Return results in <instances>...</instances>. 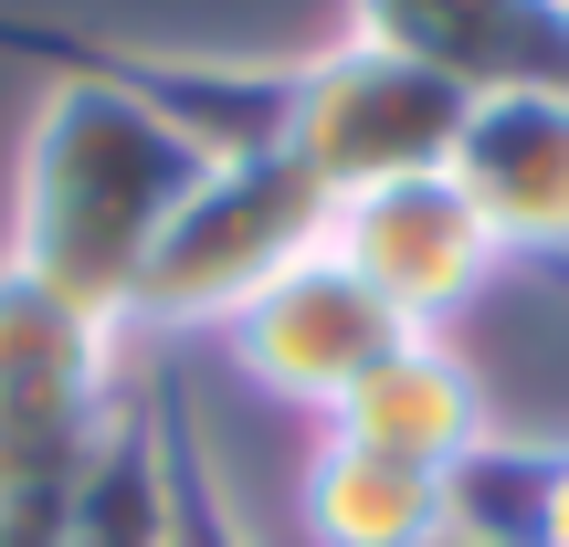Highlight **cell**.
Segmentation results:
<instances>
[{
	"mask_svg": "<svg viewBox=\"0 0 569 547\" xmlns=\"http://www.w3.org/2000/svg\"><path fill=\"white\" fill-rule=\"evenodd\" d=\"M201 148H180L138 95L96 74H53L32 138H21V190H11V274H32L42 295L84 305V316L127 326L159 232L180 222V201L201 190Z\"/></svg>",
	"mask_w": 569,
	"mask_h": 547,
	"instance_id": "1",
	"label": "cell"
},
{
	"mask_svg": "<svg viewBox=\"0 0 569 547\" xmlns=\"http://www.w3.org/2000/svg\"><path fill=\"white\" fill-rule=\"evenodd\" d=\"M127 326L0 264V547H63L74 485L127 401Z\"/></svg>",
	"mask_w": 569,
	"mask_h": 547,
	"instance_id": "2",
	"label": "cell"
},
{
	"mask_svg": "<svg viewBox=\"0 0 569 547\" xmlns=\"http://www.w3.org/2000/svg\"><path fill=\"white\" fill-rule=\"evenodd\" d=\"M327 211L338 201L284 148L274 159L201 169V190L180 201V222L159 232L138 295H127V337H222L284 264H306L327 243Z\"/></svg>",
	"mask_w": 569,
	"mask_h": 547,
	"instance_id": "3",
	"label": "cell"
},
{
	"mask_svg": "<svg viewBox=\"0 0 569 547\" xmlns=\"http://www.w3.org/2000/svg\"><path fill=\"white\" fill-rule=\"evenodd\" d=\"M465 84L432 74V63L390 53L369 32H338L327 53L296 63V117H284V159L327 190V201H359V190L422 180L453 159L465 138Z\"/></svg>",
	"mask_w": 569,
	"mask_h": 547,
	"instance_id": "4",
	"label": "cell"
},
{
	"mask_svg": "<svg viewBox=\"0 0 569 547\" xmlns=\"http://www.w3.org/2000/svg\"><path fill=\"white\" fill-rule=\"evenodd\" d=\"M327 253H338V264L359 274L369 295H380L390 316L411 326V337H443V326H465L475 305H486V284L507 274L496 232L475 222V201L443 180V169L338 201V211H327Z\"/></svg>",
	"mask_w": 569,
	"mask_h": 547,
	"instance_id": "5",
	"label": "cell"
},
{
	"mask_svg": "<svg viewBox=\"0 0 569 547\" xmlns=\"http://www.w3.org/2000/svg\"><path fill=\"white\" fill-rule=\"evenodd\" d=\"M11 53H32L42 74H96L117 95H138L180 148H201L211 169L274 159L284 117H296V63H222V53H159V42H84V32H32L11 21Z\"/></svg>",
	"mask_w": 569,
	"mask_h": 547,
	"instance_id": "6",
	"label": "cell"
},
{
	"mask_svg": "<svg viewBox=\"0 0 569 547\" xmlns=\"http://www.w3.org/2000/svg\"><path fill=\"white\" fill-rule=\"evenodd\" d=\"M401 337H411V326H401L359 274L338 264V253L317 243L306 264H284L264 295H253L243 316L222 326V358L243 368L264 401L317 411V422H327V411H338V401H348V389H359Z\"/></svg>",
	"mask_w": 569,
	"mask_h": 547,
	"instance_id": "7",
	"label": "cell"
},
{
	"mask_svg": "<svg viewBox=\"0 0 569 547\" xmlns=\"http://www.w3.org/2000/svg\"><path fill=\"white\" fill-rule=\"evenodd\" d=\"M443 180L475 201L507 264H569V84H496L465 105Z\"/></svg>",
	"mask_w": 569,
	"mask_h": 547,
	"instance_id": "8",
	"label": "cell"
},
{
	"mask_svg": "<svg viewBox=\"0 0 569 547\" xmlns=\"http://www.w3.org/2000/svg\"><path fill=\"white\" fill-rule=\"evenodd\" d=\"M317 432H348V443L390 453V464L453 474V464L496 432V411H486V379H475V358H465L453 337H401Z\"/></svg>",
	"mask_w": 569,
	"mask_h": 547,
	"instance_id": "9",
	"label": "cell"
},
{
	"mask_svg": "<svg viewBox=\"0 0 569 547\" xmlns=\"http://www.w3.org/2000/svg\"><path fill=\"white\" fill-rule=\"evenodd\" d=\"M296 527H306V547H443L453 495L422 464H390L348 432H317L296 464Z\"/></svg>",
	"mask_w": 569,
	"mask_h": 547,
	"instance_id": "10",
	"label": "cell"
},
{
	"mask_svg": "<svg viewBox=\"0 0 569 547\" xmlns=\"http://www.w3.org/2000/svg\"><path fill=\"white\" fill-rule=\"evenodd\" d=\"M63 547H180V432H169L159 379H127L117 422H106L96 464L74 485Z\"/></svg>",
	"mask_w": 569,
	"mask_h": 547,
	"instance_id": "11",
	"label": "cell"
},
{
	"mask_svg": "<svg viewBox=\"0 0 569 547\" xmlns=\"http://www.w3.org/2000/svg\"><path fill=\"white\" fill-rule=\"evenodd\" d=\"M453 537L475 547H569V432H507L496 422L443 474Z\"/></svg>",
	"mask_w": 569,
	"mask_h": 547,
	"instance_id": "12",
	"label": "cell"
},
{
	"mask_svg": "<svg viewBox=\"0 0 569 547\" xmlns=\"http://www.w3.org/2000/svg\"><path fill=\"white\" fill-rule=\"evenodd\" d=\"M169 432H180V547H253V527L232 516L222 474H211V443H201V422H190L180 389H169Z\"/></svg>",
	"mask_w": 569,
	"mask_h": 547,
	"instance_id": "13",
	"label": "cell"
},
{
	"mask_svg": "<svg viewBox=\"0 0 569 547\" xmlns=\"http://www.w3.org/2000/svg\"><path fill=\"white\" fill-rule=\"evenodd\" d=\"M443 547H475V537H443Z\"/></svg>",
	"mask_w": 569,
	"mask_h": 547,
	"instance_id": "14",
	"label": "cell"
}]
</instances>
